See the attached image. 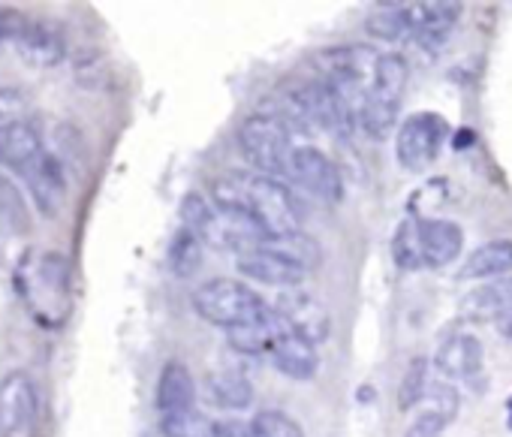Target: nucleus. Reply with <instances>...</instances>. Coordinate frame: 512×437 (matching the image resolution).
Returning <instances> with one entry per match:
<instances>
[{"label":"nucleus","mask_w":512,"mask_h":437,"mask_svg":"<svg viewBox=\"0 0 512 437\" xmlns=\"http://www.w3.org/2000/svg\"><path fill=\"white\" fill-rule=\"evenodd\" d=\"M512 275V239H494L479 245L473 254H467V260L458 269L461 281H482L485 278H503Z\"/></svg>","instance_id":"5701e85b"},{"label":"nucleus","mask_w":512,"mask_h":437,"mask_svg":"<svg viewBox=\"0 0 512 437\" xmlns=\"http://www.w3.org/2000/svg\"><path fill=\"white\" fill-rule=\"evenodd\" d=\"M482 359H485V353H482L479 338L467 335V332H455L437 347L434 365L443 377L470 383L482 374Z\"/></svg>","instance_id":"dca6fc26"},{"label":"nucleus","mask_w":512,"mask_h":437,"mask_svg":"<svg viewBox=\"0 0 512 437\" xmlns=\"http://www.w3.org/2000/svg\"><path fill=\"white\" fill-rule=\"evenodd\" d=\"M275 311L287 320V326H290L296 335H302V338L311 341L314 347H317L320 341L329 338L332 320H329L326 305H323L317 296H311V293H305V290H284V293L278 296V302H275Z\"/></svg>","instance_id":"9b49d317"},{"label":"nucleus","mask_w":512,"mask_h":437,"mask_svg":"<svg viewBox=\"0 0 512 437\" xmlns=\"http://www.w3.org/2000/svg\"><path fill=\"white\" fill-rule=\"evenodd\" d=\"M290 332L287 320L272 308L263 320H256V323H247V326H238V329H229L226 332V341L232 350L238 353H247V356H269L272 347L278 344V338Z\"/></svg>","instance_id":"412c9836"},{"label":"nucleus","mask_w":512,"mask_h":437,"mask_svg":"<svg viewBox=\"0 0 512 437\" xmlns=\"http://www.w3.org/2000/svg\"><path fill=\"white\" fill-rule=\"evenodd\" d=\"M181 224L196 233L202 245L214 251H232L238 257L269 242V236L247 214L223 205H208L202 193H187L181 199Z\"/></svg>","instance_id":"f03ea898"},{"label":"nucleus","mask_w":512,"mask_h":437,"mask_svg":"<svg viewBox=\"0 0 512 437\" xmlns=\"http://www.w3.org/2000/svg\"><path fill=\"white\" fill-rule=\"evenodd\" d=\"M214 205L247 214L269 239L299 233L302 214L293 193L269 175H226L214 181Z\"/></svg>","instance_id":"f257e3e1"},{"label":"nucleus","mask_w":512,"mask_h":437,"mask_svg":"<svg viewBox=\"0 0 512 437\" xmlns=\"http://www.w3.org/2000/svg\"><path fill=\"white\" fill-rule=\"evenodd\" d=\"M458 317L467 323H506L512 317V275L485 281L464 293L458 302Z\"/></svg>","instance_id":"f8f14e48"},{"label":"nucleus","mask_w":512,"mask_h":437,"mask_svg":"<svg viewBox=\"0 0 512 437\" xmlns=\"http://www.w3.org/2000/svg\"><path fill=\"white\" fill-rule=\"evenodd\" d=\"M22 181L28 184V190H31L37 208H40L46 217H55V214L61 211V202H64V196H67V178H64L61 160H58L52 151H46V154L22 175Z\"/></svg>","instance_id":"f3484780"},{"label":"nucleus","mask_w":512,"mask_h":437,"mask_svg":"<svg viewBox=\"0 0 512 437\" xmlns=\"http://www.w3.org/2000/svg\"><path fill=\"white\" fill-rule=\"evenodd\" d=\"M193 311L202 320H208L211 326H220L229 332V329L263 320L272 308L247 284L229 281V278H214V281H205L193 293Z\"/></svg>","instance_id":"20e7f679"},{"label":"nucleus","mask_w":512,"mask_h":437,"mask_svg":"<svg viewBox=\"0 0 512 437\" xmlns=\"http://www.w3.org/2000/svg\"><path fill=\"white\" fill-rule=\"evenodd\" d=\"M428 386H431L428 383V362L419 356V359L410 362V368H407V374H404V380L398 386V407L410 410V407L422 404L425 395H428Z\"/></svg>","instance_id":"7c9ffc66"},{"label":"nucleus","mask_w":512,"mask_h":437,"mask_svg":"<svg viewBox=\"0 0 512 437\" xmlns=\"http://www.w3.org/2000/svg\"><path fill=\"white\" fill-rule=\"evenodd\" d=\"M365 28H368L374 37H380V40H401L404 34H410V31H407V10L398 7V4L380 7L377 13L368 16Z\"/></svg>","instance_id":"2f4dec72"},{"label":"nucleus","mask_w":512,"mask_h":437,"mask_svg":"<svg viewBox=\"0 0 512 437\" xmlns=\"http://www.w3.org/2000/svg\"><path fill=\"white\" fill-rule=\"evenodd\" d=\"M407 79H410V67L401 55H383L377 64V76L371 85V94L356 118V127L371 136V139H386L389 130L398 121L401 112V100L407 91Z\"/></svg>","instance_id":"39448f33"},{"label":"nucleus","mask_w":512,"mask_h":437,"mask_svg":"<svg viewBox=\"0 0 512 437\" xmlns=\"http://www.w3.org/2000/svg\"><path fill=\"white\" fill-rule=\"evenodd\" d=\"M25 25H28V19L19 13V10H0V43H16L19 40V34L25 31Z\"/></svg>","instance_id":"72a5a7b5"},{"label":"nucleus","mask_w":512,"mask_h":437,"mask_svg":"<svg viewBox=\"0 0 512 437\" xmlns=\"http://www.w3.org/2000/svg\"><path fill=\"white\" fill-rule=\"evenodd\" d=\"M160 431L166 437H214V422L196 410H181V413H163Z\"/></svg>","instance_id":"c85d7f7f"},{"label":"nucleus","mask_w":512,"mask_h":437,"mask_svg":"<svg viewBox=\"0 0 512 437\" xmlns=\"http://www.w3.org/2000/svg\"><path fill=\"white\" fill-rule=\"evenodd\" d=\"M392 260L398 269L404 272H413V269H422V254H419V233H416V217L404 221L395 236H392Z\"/></svg>","instance_id":"c756f323"},{"label":"nucleus","mask_w":512,"mask_h":437,"mask_svg":"<svg viewBox=\"0 0 512 437\" xmlns=\"http://www.w3.org/2000/svg\"><path fill=\"white\" fill-rule=\"evenodd\" d=\"M202 266V239L196 233H190L187 227H181L169 245V269L175 278H193Z\"/></svg>","instance_id":"bb28decb"},{"label":"nucleus","mask_w":512,"mask_h":437,"mask_svg":"<svg viewBox=\"0 0 512 437\" xmlns=\"http://www.w3.org/2000/svg\"><path fill=\"white\" fill-rule=\"evenodd\" d=\"M269 359H272V365L281 374H287L293 380H311L317 374V368H320L317 347L311 341H305L302 335H296L293 329L278 338V344L272 347Z\"/></svg>","instance_id":"4be33fe9"},{"label":"nucleus","mask_w":512,"mask_h":437,"mask_svg":"<svg viewBox=\"0 0 512 437\" xmlns=\"http://www.w3.org/2000/svg\"><path fill=\"white\" fill-rule=\"evenodd\" d=\"M238 145L250 166H256L263 175H284L290 172L293 157V133L275 112H256L250 115L238 130Z\"/></svg>","instance_id":"423d86ee"},{"label":"nucleus","mask_w":512,"mask_h":437,"mask_svg":"<svg viewBox=\"0 0 512 437\" xmlns=\"http://www.w3.org/2000/svg\"><path fill=\"white\" fill-rule=\"evenodd\" d=\"M16 52L31 67H58L67 58V37L52 22H28L16 40Z\"/></svg>","instance_id":"a211bd4d"},{"label":"nucleus","mask_w":512,"mask_h":437,"mask_svg":"<svg viewBox=\"0 0 512 437\" xmlns=\"http://www.w3.org/2000/svg\"><path fill=\"white\" fill-rule=\"evenodd\" d=\"M266 245L275 248V251H281L284 257H290V260H293L296 266H302L305 272H311L314 266H320V245H317L311 236H305L302 230H299V233H290V236L269 239Z\"/></svg>","instance_id":"cd10ccee"},{"label":"nucleus","mask_w":512,"mask_h":437,"mask_svg":"<svg viewBox=\"0 0 512 437\" xmlns=\"http://www.w3.org/2000/svg\"><path fill=\"white\" fill-rule=\"evenodd\" d=\"M235 269L250 281H260V284H269V287H287V290H293L308 275L302 266H296L290 257H284L281 251H275L269 245L241 254L235 260Z\"/></svg>","instance_id":"4468645a"},{"label":"nucleus","mask_w":512,"mask_h":437,"mask_svg":"<svg viewBox=\"0 0 512 437\" xmlns=\"http://www.w3.org/2000/svg\"><path fill=\"white\" fill-rule=\"evenodd\" d=\"M214 437H260L253 428V419L250 422H241V419H220L214 422Z\"/></svg>","instance_id":"f704fd0d"},{"label":"nucleus","mask_w":512,"mask_h":437,"mask_svg":"<svg viewBox=\"0 0 512 437\" xmlns=\"http://www.w3.org/2000/svg\"><path fill=\"white\" fill-rule=\"evenodd\" d=\"M40 392L31 374L10 371L0 377V437H37Z\"/></svg>","instance_id":"0eeeda50"},{"label":"nucleus","mask_w":512,"mask_h":437,"mask_svg":"<svg viewBox=\"0 0 512 437\" xmlns=\"http://www.w3.org/2000/svg\"><path fill=\"white\" fill-rule=\"evenodd\" d=\"M43 154L46 145L28 121H0V166H7L16 175H25Z\"/></svg>","instance_id":"2eb2a0df"},{"label":"nucleus","mask_w":512,"mask_h":437,"mask_svg":"<svg viewBox=\"0 0 512 437\" xmlns=\"http://www.w3.org/2000/svg\"><path fill=\"white\" fill-rule=\"evenodd\" d=\"M506 410H509V425H512V398H509V407Z\"/></svg>","instance_id":"e433bc0d"},{"label":"nucleus","mask_w":512,"mask_h":437,"mask_svg":"<svg viewBox=\"0 0 512 437\" xmlns=\"http://www.w3.org/2000/svg\"><path fill=\"white\" fill-rule=\"evenodd\" d=\"M196 401V383L193 374L181 362H166L157 380V407L160 413H181L193 410Z\"/></svg>","instance_id":"b1692460"},{"label":"nucleus","mask_w":512,"mask_h":437,"mask_svg":"<svg viewBox=\"0 0 512 437\" xmlns=\"http://www.w3.org/2000/svg\"><path fill=\"white\" fill-rule=\"evenodd\" d=\"M205 398L220 410H244L253 401V386L238 371H214L205 377Z\"/></svg>","instance_id":"393cba45"},{"label":"nucleus","mask_w":512,"mask_h":437,"mask_svg":"<svg viewBox=\"0 0 512 437\" xmlns=\"http://www.w3.org/2000/svg\"><path fill=\"white\" fill-rule=\"evenodd\" d=\"M461 398L449 383H431L425 395V410L407 425L404 437H440L446 425L458 416Z\"/></svg>","instance_id":"aec40b11"},{"label":"nucleus","mask_w":512,"mask_h":437,"mask_svg":"<svg viewBox=\"0 0 512 437\" xmlns=\"http://www.w3.org/2000/svg\"><path fill=\"white\" fill-rule=\"evenodd\" d=\"M290 175L305 190H311L317 199H323L329 205L344 199V178H341L338 166L332 163V157H326L323 151H317L311 145H302V148L293 151V157H290Z\"/></svg>","instance_id":"1a4fd4ad"},{"label":"nucleus","mask_w":512,"mask_h":437,"mask_svg":"<svg viewBox=\"0 0 512 437\" xmlns=\"http://www.w3.org/2000/svg\"><path fill=\"white\" fill-rule=\"evenodd\" d=\"M416 233H419L422 266L443 269L461 257L464 233L455 221H443V217H416Z\"/></svg>","instance_id":"ddd939ff"},{"label":"nucleus","mask_w":512,"mask_h":437,"mask_svg":"<svg viewBox=\"0 0 512 437\" xmlns=\"http://www.w3.org/2000/svg\"><path fill=\"white\" fill-rule=\"evenodd\" d=\"M28 227H31V214L19 187L7 175H0V236H19Z\"/></svg>","instance_id":"a878e982"},{"label":"nucleus","mask_w":512,"mask_h":437,"mask_svg":"<svg viewBox=\"0 0 512 437\" xmlns=\"http://www.w3.org/2000/svg\"><path fill=\"white\" fill-rule=\"evenodd\" d=\"M70 278H73L70 260L58 251H46L34 263V272L22 275V287H25V296L31 302L37 296H49L58 320H64L67 317V299H70Z\"/></svg>","instance_id":"9d476101"},{"label":"nucleus","mask_w":512,"mask_h":437,"mask_svg":"<svg viewBox=\"0 0 512 437\" xmlns=\"http://www.w3.org/2000/svg\"><path fill=\"white\" fill-rule=\"evenodd\" d=\"M253 428L260 437H305L302 425L281 413V410H263V413H256L253 416Z\"/></svg>","instance_id":"473e14b6"},{"label":"nucleus","mask_w":512,"mask_h":437,"mask_svg":"<svg viewBox=\"0 0 512 437\" xmlns=\"http://www.w3.org/2000/svg\"><path fill=\"white\" fill-rule=\"evenodd\" d=\"M380 58L383 55L371 46H338L317 55L320 79L344 97V103L353 109L356 118L371 94Z\"/></svg>","instance_id":"7ed1b4c3"},{"label":"nucleus","mask_w":512,"mask_h":437,"mask_svg":"<svg viewBox=\"0 0 512 437\" xmlns=\"http://www.w3.org/2000/svg\"><path fill=\"white\" fill-rule=\"evenodd\" d=\"M407 10V31L422 43H443L446 34L461 19V4H446V0H425V4H410Z\"/></svg>","instance_id":"6ab92c4d"},{"label":"nucleus","mask_w":512,"mask_h":437,"mask_svg":"<svg viewBox=\"0 0 512 437\" xmlns=\"http://www.w3.org/2000/svg\"><path fill=\"white\" fill-rule=\"evenodd\" d=\"M500 338L512 344V317H509L506 323H500Z\"/></svg>","instance_id":"c9c22d12"},{"label":"nucleus","mask_w":512,"mask_h":437,"mask_svg":"<svg viewBox=\"0 0 512 437\" xmlns=\"http://www.w3.org/2000/svg\"><path fill=\"white\" fill-rule=\"evenodd\" d=\"M449 136V124L437 112H416L410 115L395 139V154L398 163L407 172H425L437 157L440 148Z\"/></svg>","instance_id":"6e6552de"}]
</instances>
